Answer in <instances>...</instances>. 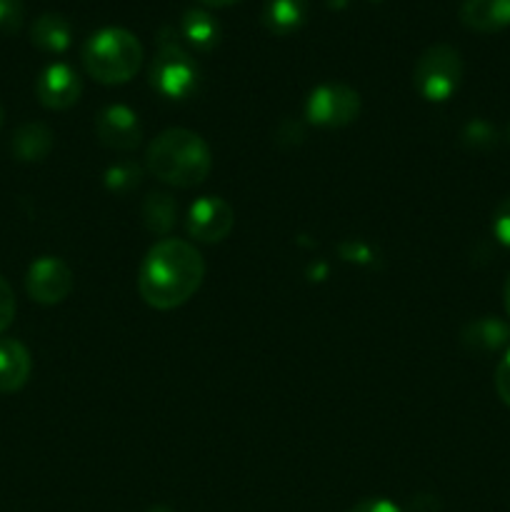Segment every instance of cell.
Wrapping results in <instances>:
<instances>
[{
	"instance_id": "cell-10",
	"label": "cell",
	"mask_w": 510,
	"mask_h": 512,
	"mask_svg": "<svg viewBox=\"0 0 510 512\" xmlns=\"http://www.w3.org/2000/svg\"><path fill=\"white\" fill-rule=\"evenodd\" d=\"M80 93H83V83L68 63L45 65L35 83V95H38L40 105L48 110L73 108L80 100Z\"/></svg>"
},
{
	"instance_id": "cell-15",
	"label": "cell",
	"mask_w": 510,
	"mask_h": 512,
	"mask_svg": "<svg viewBox=\"0 0 510 512\" xmlns=\"http://www.w3.org/2000/svg\"><path fill=\"white\" fill-rule=\"evenodd\" d=\"M308 0H268L263 5V25L273 35H293L305 25Z\"/></svg>"
},
{
	"instance_id": "cell-14",
	"label": "cell",
	"mask_w": 510,
	"mask_h": 512,
	"mask_svg": "<svg viewBox=\"0 0 510 512\" xmlns=\"http://www.w3.org/2000/svg\"><path fill=\"white\" fill-rule=\"evenodd\" d=\"M30 40L43 53H65L73 43V25L60 13H43L30 25Z\"/></svg>"
},
{
	"instance_id": "cell-1",
	"label": "cell",
	"mask_w": 510,
	"mask_h": 512,
	"mask_svg": "<svg viewBox=\"0 0 510 512\" xmlns=\"http://www.w3.org/2000/svg\"><path fill=\"white\" fill-rule=\"evenodd\" d=\"M205 278V260L188 240L163 238L145 253L138 270V293L150 308L175 310L188 303Z\"/></svg>"
},
{
	"instance_id": "cell-17",
	"label": "cell",
	"mask_w": 510,
	"mask_h": 512,
	"mask_svg": "<svg viewBox=\"0 0 510 512\" xmlns=\"http://www.w3.org/2000/svg\"><path fill=\"white\" fill-rule=\"evenodd\" d=\"M10 150L23 163H40L53 150V130L43 123L20 125L10 140Z\"/></svg>"
},
{
	"instance_id": "cell-13",
	"label": "cell",
	"mask_w": 510,
	"mask_h": 512,
	"mask_svg": "<svg viewBox=\"0 0 510 512\" xmlns=\"http://www.w3.org/2000/svg\"><path fill=\"white\" fill-rule=\"evenodd\" d=\"M33 360L20 340L0 338V393H18L30 378Z\"/></svg>"
},
{
	"instance_id": "cell-24",
	"label": "cell",
	"mask_w": 510,
	"mask_h": 512,
	"mask_svg": "<svg viewBox=\"0 0 510 512\" xmlns=\"http://www.w3.org/2000/svg\"><path fill=\"white\" fill-rule=\"evenodd\" d=\"M495 390H498V398L510 408V348L505 350L503 360L495 368Z\"/></svg>"
},
{
	"instance_id": "cell-5",
	"label": "cell",
	"mask_w": 510,
	"mask_h": 512,
	"mask_svg": "<svg viewBox=\"0 0 510 512\" xmlns=\"http://www.w3.org/2000/svg\"><path fill=\"white\" fill-rule=\"evenodd\" d=\"M463 80V58L458 48L435 43L420 53L413 70V85L428 103H445L455 95Z\"/></svg>"
},
{
	"instance_id": "cell-16",
	"label": "cell",
	"mask_w": 510,
	"mask_h": 512,
	"mask_svg": "<svg viewBox=\"0 0 510 512\" xmlns=\"http://www.w3.org/2000/svg\"><path fill=\"white\" fill-rule=\"evenodd\" d=\"M180 40L200 53H210L220 43V25L208 10L190 8L180 18Z\"/></svg>"
},
{
	"instance_id": "cell-27",
	"label": "cell",
	"mask_w": 510,
	"mask_h": 512,
	"mask_svg": "<svg viewBox=\"0 0 510 512\" xmlns=\"http://www.w3.org/2000/svg\"><path fill=\"white\" fill-rule=\"evenodd\" d=\"M503 303H505V313L510 315V275L505 280V288H503Z\"/></svg>"
},
{
	"instance_id": "cell-8",
	"label": "cell",
	"mask_w": 510,
	"mask_h": 512,
	"mask_svg": "<svg viewBox=\"0 0 510 512\" xmlns=\"http://www.w3.org/2000/svg\"><path fill=\"white\" fill-rule=\"evenodd\" d=\"M235 225V213L230 203L215 195H203L188 208L185 228L188 235L198 243H220L230 235Z\"/></svg>"
},
{
	"instance_id": "cell-9",
	"label": "cell",
	"mask_w": 510,
	"mask_h": 512,
	"mask_svg": "<svg viewBox=\"0 0 510 512\" xmlns=\"http://www.w3.org/2000/svg\"><path fill=\"white\" fill-rule=\"evenodd\" d=\"M95 135L105 148L128 153V150L138 148L140 140H143V125H140L135 110L115 103L100 110L98 120H95Z\"/></svg>"
},
{
	"instance_id": "cell-12",
	"label": "cell",
	"mask_w": 510,
	"mask_h": 512,
	"mask_svg": "<svg viewBox=\"0 0 510 512\" xmlns=\"http://www.w3.org/2000/svg\"><path fill=\"white\" fill-rule=\"evenodd\" d=\"M460 23L473 33H500L510 28V0H463Z\"/></svg>"
},
{
	"instance_id": "cell-23",
	"label": "cell",
	"mask_w": 510,
	"mask_h": 512,
	"mask_svg": "<svg viewBox=\"0 0 510 512\" xmlns=\"http://www.w3.org/2000/svg\"><path fill=\"white\" fill-rule=\"evenodd\" d=\"M15 293L13 288H10L8 280L0 275V333H5V330L10 328V323H13L15 318Z\"/></svg>"
},
{
	"instance_id": "cell-4",
	"label": "cell",
	"mask_w": 510,
	"mask_h": 512,
	"mask_svg": "<svg viewBox=\"0 0 510 512\" xmlns=\"http://www.w3.org/2000/svg\"><path fill=\"white\" fill-rule=\"evenodd\" d=\"M155 93L168 100H185L198 90V65L180 40L178 30L165 25L158 33V53L148 70Z\"/></svg>"
},
{
	"instance_id": "cell-7",
	"label": "cell",
	"mask_w": 510,
	"mask_h": 512,
	"mask_svg": "<svg viewBox=\"0 0 510 512\" xmlns=\"http://www.w3.org/2000/svg\"><path fill=\"white\" fill-rule=\"evenodd\" d=\"M25 290L40 305H58L73 290V270L68 263L53 255L33 260L25 275Z\"/></svg>"
},
{
	"instance_id": "cell-30",
	"label": "cell",
	"mask_w": 510,
	"mask_h": 512,
	"mask_svg": "<svg viewBox=\"0 0 510 512\" xmlns=\"http://www.w3.org/2000/svg\"><path fill=\"white\" fill-rule=\"evenodd\" d=\"M508 138H510V128H508Z\"/></svg>"
},
{
	"instance_id": "cell-25",
	"label": "cell",
	"mask_w": 510,
	"mask_h": 512,
	"mask_svg": "<svg viewBox=\"0 0 510 512\" xmlns=\"http://www.w3.org/2000/svg\"><path fill=\"white\" fill-rule=\"evenodd\" d=\"M350 512H403L393 500L388 498H365L360 503H355Z\"/></svg>"
},
{
	"instance_id": "cell-29",
	"label": "cell",
	"mask_w": 510,
	"mask_h": 512,
	"mask_svg": "<svg viewBox=\"0 0 510 512\" xmlns=\"http://www.w3.org/2000/svg\"><path fill=\"white\" fill-rule=\"evenodd\" d=\"M3 120H5V113H3V105H0V128H3Z\"/></svg>"
},
{
	"instance_id": "cell-18",
	"label": "cell",
	"mask_w": 510,
	"mask_h": 512,
	"mask_svg": "<svg viewBox=\"0 0 510 512\" xmlns=\"http://www.w3.org/2000/svg\"><path fill=\"white\" fill-rule=\"evenodd\" d=\"M140 215H143V223L150 233L168 235L178 220V203L168 193H150L143 200Z\"/></svg>"
},
{
	"instance_id": "cell-19",
	"label": "cell",
	"mask_w": 510,
	"mask_h": 512,
	"mask_svg": "<svg viewBox=\"0 0 510 512\" xmlns=\"http://www.w3.org/2000/svg\"><path fill=\"white\" fill-rule=\"evenodd\" d=\"M140 178H143V168L138 163H133V160H120V163H113L105 170L103 183L110 193L125 195L138 188Z\"/></svg>"
},
{
	"instance_id": "cell-6",
	"label": "cell",
	"mask_w": 510,
	"mask_h": 512,
	"mask_svg": "<svg viewBox=\"0 0 510 512\" xmlns=\"http://www.w3.org/2000/svg\"><path fill=\"white\" fill-rule=\"evenodd\" d=\"M360 113V95L345 83H323L310 90L305 118L318 128H345Z\"/></svg>"
},
{
	"instance_id": "cell-20",
	"label": "cell",
	"mask_w": 510,
	"mask_h": 512,
	"mask_svg": "<svg viewBox=\"0 0 510 512\" xmlns=\"http://www.w3.org/2000/svg\"><path fill=\"white\" fill-rule=\"evenodd\" d=\"M25 5L23 0H0V33H18L23 28Z\"/></svg>"
},
{
	"instance_id": "cell-21",
	"label": "cell",
	"mask_w": 510,
	"mask_h": 512,
	"mask_svg": "<svg viewBox=\"0 0 510 512\" xmlns=\"http://www.w3.org/2000/svg\"><path fill=\"white\" fill-rule=\"evenodd\" d=\"M463 140L470 148H493V145L498 143V133L493 130V125L483 123V120H473V123L463 130Z\"/></svg>"
},
{
	"instance_id": "cell-22",
	"label": "cell",
	"mask_w": 510,
	"mask_h": 512,
	"mask_svg": "<svg viewBox=\"0 0 510 512\" xmlns=\"http://www.w3.org/2000/svg\"><path fill=\"white\" fill-rule=\"evenodd\" d=\"M493 235L498 238L500 245L510 248V195L500 200V205L493 213Z\"/></svg>"
},
{
	"instance_id": "cell-11",
	"label": "cell",
	"mask_w": 510,
	"mask_h": 512,
	"mask_svg": "<svg viewBox=\"0 0 510 512\" xmlns=\"http://www.w3.org/2000/svg\"><path fill=\"white\" fill-rule=\"evenodd\" d=\"M460 343L473 355L500 353L505 345H510V325L495 315L475 318L460 330Z\"/></svg>"
},
{
	"instance_id": "cell-26",
	"label": "cell",
	"mask_w": 510,
	"mask_h": 512,
	"mask_svg": "<svg viewBox=\"0 0 510 512\" xmlns=\"http://www.w3.org/2000/svg\"><path fill=\"white\" fill-rule=\"evenodd\" d=\"M200 3L208 5V8H228V5L240 3V0H200Z\"/></svg>"
},
{
	"instance_id": "cell-3",
	"label": "cell",
	"mask_w": 510,
	"mask_h": 512,
	"mask_svg": "<svg viewBox=\"0 0 510 512\" xmlns=\"http://www.w3.org/2000/svg\"><path fill=\"white\" fill-rule=\"evenodd\" d=\"M143 65V45L130 30L100 28L83 45V68L103 85H123L138 75Z\"/></svg>"
},
{
	"instance_id": "cell-28",
	"label": "cell",
	"mask_w": 510,
	"mask_h": 512,
	"mask_svg": "<svg viewBox=\"0 0 510 512\" xmlns=\"http://www.w3.org/2000/svg\"><path fill=\"white\" fill-rule=\"evenodd\" d=\"M145 512H175V510L165 508V505H153V508H148Z\"/></svg>"
},
{
	"instance_id": "cell-2",
	"label": "cell",
	"mask_w": 510,
	"mask_h": 512,
	"mask_svg": "<svg viewBox=\"0 0 510 512\" xmlns=\"http://www.w3.org/2000/svg\"><path fill=\"white\" fill-rule=\"evenodd\" d=\"M145 168L165 185L188 190L203 183L213 168L208 143L185 128L163 130L145 150Z\"/></svg>"
}]
</instances>
